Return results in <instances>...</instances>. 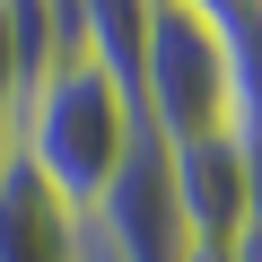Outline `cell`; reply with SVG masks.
Instances as JSON below:
<instances>
[{
  "instance_id": "cell-1",
  "label": "cell",
  "mask_w": 262,
  "mask_h": 262,
  "mask_svg": "<svg viewBox=\"0 0 262 262\" xmlns=\"http://www.w3.org/2000/svg\"><path fill=\"white\" fill-rule=\"evenodd\" d=\"M140 140H149L140 105L105 79V61H96L88 44H70V53L35 61L27 105H18V131H9V158H18L35 184H53V201H70V210L88 219V210L114 192L122 158L140 149Z\"/></svg>"
},
{
  "instance_id": "cell-2",
  "label": "cell",
  "mask_w": 262,
  "mask_h": 262,
  "mask_svg": "<svg viewBox=\"0 0 262 262\" xmlns=\"http://www.w3.org/2000/svg\"><path fill=\"white\" fill-rule=\"evenodd\" d=\"M140 122H149V140L236 131V61H227V35L210 27V9H192V0H149Z\"/></svg>"
},
{
  "instance_id": "cell-3",
  "label": "cell",
  "mask_w": 262,
  "mask_h": 262,
  "mask_svg": "<svg viewBox=\"0 0 262 262\" xmlns=\"http://www.w3.org/2000/svg\"><path fill=\"white\" fill-rule=\"evenodd\" d=\"M175 227L184 245H236L253 227V149L245 131H201V140H158Z\"/></svg>"
},
{
  "instance_id": "cell-4",
  "label": "cell",
  "mask_w": 262,
  "mask_h": 262,
  "mask_svg": "<svg viewBox=\"0 0 262 262\" xmlns=\"http://www.w3.org/2000/svg\"><path fill=\"white\" fill-rule=\"evenodd\" d=\"M79 253L88 219L53 201V184H35L18 158H0V262H79Z\"/></svg>"
},
{
  "instance_id": "cell-5",
  "label": "cell",
  "mask_w": 262,
  "mask_h": 262,
  "mask_svg": "<svg viewBox=\"0 0 262 262\" xmlns=\"http://www.w3.org/2000/svg\"><path fill=\"white\" fill-rule=\"evenodd\" d=\"M27 79H35V53L9 18V0H0V158H9V131H18V105H27Z\"/></svg>"
},
{
  "instance_id": "cell-6",
  "label": "cell",
  "mask_w": 262,
  "mask_h": 262,
  "mask_svg": "<svg viewBox=\"0 0 262 262\" xmlns=\"http://www.w3.org/2000/svg\"><path fill=\"white\" fill-rule=\"evenodd\" d=\"M227 262H262V227H245V236L227 245Z\"/></svg>"
},
{
  "instance_id": "cell-7",
  "label": "cell",
  "mask_w": 262,
  "mask_h": 262,
  "mask_svg": "<svg viewBox=\"0 0 262 262\" xmlns=\"http://www.w3.org/2000/svg\"><path fill=\"white\" fill-rule=\"evenodd\" d=\"M253 9H262V0H253Z\"/></svg>"
}]
</instances>
